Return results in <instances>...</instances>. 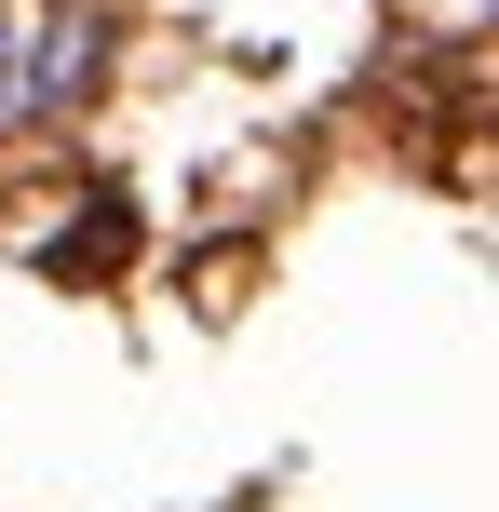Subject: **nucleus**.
I'll list each match as a JSON object with an SVG mask.
<instances>
[{"instance_id": "nucleus-1", "label": "nucleus", "mask_w": 499, "mask_h": 512, "mask_svg": "<svg viewBox=\"0 0 499 512\" xmlns=\"http://www.w3.org/2000/svg\"><path fill=\"white\" fill-rule=\"evenodd\" d=\"M108 27L81 14V0H0V135L41 122V108H68L81 81H95Z\"/></svg>"}]
</instances>
